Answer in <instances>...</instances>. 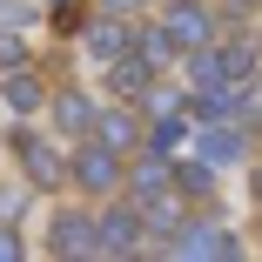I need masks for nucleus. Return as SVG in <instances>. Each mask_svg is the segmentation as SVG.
I'll return each mask as SVG.
<instances>
[{
    "mask_svg": "<svg viewBox=\"0 0 262 262\" xmlns=\"http://www.w3.org/2000/svg\"><path fill=\"white\" fill-rule=\"evenodd\" d=\"M101 249H135V215H108L101 222Z\"/></svg>",
    "mask_w": 262,
    "mask_h": 262,
    "instance_id": "0eeeda50",
    "label": "nucleus"
},
{
    "mask_svg": "<svg viewBox=\"0 0 262 262\" xmlns=\"http://www.w3.org/2000/svg\"><path fill=\"white\" fill-rule=\"evenodd\" d=\"M229 7H255V0H229Z\"/></svg>",
    "mask_w": 262,
    "mask_h": 262,
    "instance_id": "a211bd4d",
    "label": "nucleus"
},
{
    "mask_svg": "<svg viewBox=\"0 0 262 262\" xmlns=\"http://www.w3.org/2000/svg\"><path fill=\"white\" fill-rule=\"evenodd\" d=\"M235 155H242V135H222V128H208V135H202V162H222V168H229Z\"/></svg>",
    "mask_w": 262,
    "mask_h": 262,
    "instance_id": "423d86ee",
    "label": "nucleus"
},
{
    "mask_svg": "<svg viewBox=\"0 0 262 262\" xmlns=\"http://www.w3.org/2000/svg\"><path fill=\"white\" fill-rule=\"evenodd\" d=\"M108 7H135V0H108Z\"/></svg>",
    "mask_w": 262,
    "mask_h": 262,
    "instance_id": "f3484780",
    "label": "nucleus"
},
{
    "mask_svg": "<svg viewBox=\"0 0 262 262\" xmlns=\"http://www.w3.org/2000/svg\"><path fill=\"white\" fill-rule=\"evenodd\" d=\"M168 40H175V47H202V40H208V20L188 7V0H175V14H168Z\"/></svg>",
    "mask_w": 262,
    "mask_h": 262,
    "instance_id": "f257e3e1",
    "label": "nucleus"
},
{
    "mask_svg": "<svg viewBox=\"0 0 262 262\" xmlns=\"http://www.w3.org/2000/svg\"><path fill=\"white\" fill-rule=\"evenodd\" d=\"M54 115H61V128H88V101H81V94H61Z\"/></svg>",
    "mask_w": 262,
    "mask_h": 262,
    "instance_id": "9b49d317",
    "label": "nucleus"
},
{
    "mask_svg": "<svg viewBox=\"0 0 262 262\" xmlns=\"http://www.w3.org/2000/svg\"><path fill=\"white\" fill-rule=\"evenodd\" d=\"M88 54H94V61H108V68H115V61L128 54V34H121V27H94V34H88Z\"/></svg>",
    "mask_w": 262,
    "mask_h": 262,
    "instance_id": "20e7f679",
    "label": "nucleus"
},
{
    "mask_svg": "<svg viewBox=\"0 0 262 262\" xmlns=\"http://www.w3.org/2000/svg\"><path fill=\"white\" fill-rule=\"evenodd\" d=\"M222 68H229V74H249V68H255V47H249V40H242V47H222Z\"/></svg>",
    "mask_w": 262,
    "mask_h": 262,
    "instance_id": "ddd939ff",
    "label": "nucleus"
},
{
    "mask_svg": "<svg viewBox=\"0 0 262 262\" xmlns=\"http://www.w3.org/2000/svg\"><path fill=\"white\" fill-rule=\"evenodd\" d=\"M115 88H121V94H141V88H148V74H141L135 61H115Z\"/></svg>",
    "mask_w": 262,
    "mask_h": 262,
    "instance_id": "f8f14e48",
    "label": "nucleus"
},
{
    "mask_svg": "<svg viewBox=\"0 0 262 262\" xmlns=\"http://www.w3.org/2000/svg\"><path fill=\"white\" fill-rule=\"evenodd\" d=\"M34 101H40V88L14 74V81H7V108H14V115H27V108H34Z\"/></svg>",
    "mask_w": 262,
    "mask_h": 262,
    "instance_id": "1a4fd4ad",
    "label": "nucleus"
},
{
    "mask_svg": "<svg viewBox=\"0 0 262 262\" xmlns=\"http://www.w3.org/2000/svg\"><path fill=\"white\" fill-rule=\"evenodd\" d=\"M0 68H20V40H0Z\"/></svg>",
    "mask_w": 262,
    "mask_h": 262,
    "instance_id": "dca6fc26",
    "label": "nucleus"
},
{
    "mask_svg": "<svg viewBox=\"0 0 262 262\" xmlns=\"http://www.w3.org/2000/svg\"><path fill=\"white\" fill-rule=\"evenodd\" d=\"M27 175H34V182H54V175H61V168H54V155H47L40 141H27Z\"/></svg>",
    "mask_w": 262,
    "mask_h": 262,
    "instance_id": "6e6552de",
    "label": "nucleus"
},
{
    "mask_svg": "<svg viewBox=\"0 0 262 262\" xmlns=\"http://www.w3.org/2000/svg\"><path fill=\"white\" fill-rule=\"evenodd\" d=\"M182 249H188V255H229V249H235V235H229V229H215V222H195V229L182 235Z\"/></svg>",
    "mask_w": 262,
    "mask_h": 262,
    "instance_id": "f03ea898",
    "label": "nucleus"
},
{
    "mask_svg": "<svg viewBox=\"0 0 262 262\" xmlns=\"http://www.w3.org/2000/svg\"><path fill=\"white\" fill-rule=\"evenodd\" d=\"M74 175H81V188H115V162H108L101 148H88V155H81Z\"/></svg>",
    "mask_w": 262,
    "mask_h": 262,
    "instance_id": "7ed1b4c3",
    "label": "nucleus"
},
{
    "mask_svg": "<svg viewBox=\"0 0 262 262\" xmlns=\"http://www.w3.org/2000/svg\"><path fill=\"white\" fill-rule=\"evenodd\" d=\"M148 222H155V229H175V222H182V208H175V202H155V208H148Z\"/></svg>",
    "mask_w": 262,
    "mask_h": 262,
    "instance_id": "2eb2a0df",
    "label": "nucleus"
},
{
    "mask_svg": "<svg viewBox=\"0 0 262 262\" xmlns=\"http://www.w3.org/2000/svg\"><path fill=\"white\" fill-rule=\"evenodd\" d=\"M101 141L128 148V141H135V121H128V115H101Z\"/></svg>",
    "mask_w": 262,
    "mask_h": 262,
    "instance_id": "9d476101",
    "label": "nucleus"
},
{
    "mask_svg": "<svg viewBox=\"0 0 262 262\" xmlns=\"http://www.w3.org/2000/svg\"><path fill=\"white\" fill-rule=\"evenodd\" d=\"M54 249H94L88 215H61V222H54Z\"/></svg>",
    "mask_w": 262,
    "mask_h": 262,
    "instance_id": "39448f33",
    "label": "nucleus"
},
{
    "mask_svg": "<svg viewBox=\"0 0 262 262\" xmlns=\"http://www.w3.org/2000/svg\"><path fill=\"white\" fill-rule=\"evenodd\" d=\"M135 188H141V195H162V188H168V168H162V162H148V168L135 175Z\"/></svg>",
    "mask_w": 262,
    "mask_h": 262,
    "instance_id": "4468645a",
    "label": "nucleus"
}]
</instances>
